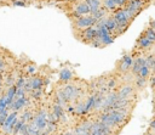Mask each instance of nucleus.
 Here are the masks:
<instances>
[{"mask_svg":"<svg viewBox=\"0 0 155 135\" xmlns=\"http://www.w3.org/2000/svg\"><path fill=\"white\" fill-rule=\"evenodd\" d=\"M92 125L90 128V135H115L110 129H108L103 123H101L94 116H92Z\"/></svg>","mask_w":155,"mask_h":135,"instance_id":"9b49d317","label":"nucleus"},{"mask_svg":"<svg viewBox=\"0 0 155 135\" xmlns=\"http://www.w3.org/2000/svg\"><path fill=\"white\" fill-rule=\"evenodd\" d=\"M2 86H4V77L2 74H0V92L2 91Z\"/></svg>","mask_w":155,"mask_h":135,"instance_id":"c85d7f7f","label":"nucleus"},{"mask_svg":"<svg viewBox=\"0 0 155 135\" xmlns=\"http://www.w3.org/2000/svg\"><path fill=\"white\" fill-rule=\"evenodd\" d=\"M61 135H75L74 134V130H73V128H69V129H65Z\"/></svg>","mask_w":155,"mask_h":135,"instance_id":"bb28decb","label":"nucleus"},{"mask_svg":"<svg viewBox=\"0 0 155 135\" xmlns=\"http://www.w3.org/2000/svg\"><path fill=\"white\" fill-rule=\"evenodd\" d=\"M150 6V0H126L122 9L126 10L133 18H136L138 15H140L144 10L149 9Z\"/></svg>","mask_w":155,"mask_h":135,"instance_id":"7ed1b4c3","label":"nucleus"},{"mask_svg":"<svg viewBox=\"0 0 155 135\" xmlns=\"http://www.w3.org/2000/svg\"><path fill=\"white\" fill-rule=\"evenodd\" d=\"M107 113H108V114L111 117V119L122 129V128L128 123V120L131 119L133 112L127 111V109H113V111L107 112Z\"/></svg>","mask_w":155,"mask_h":135,"instance_id":"0eeeda50","label":"nucleus"},{"mask_svg":"<svg viewBox=\"0 0 155 135\" xmlns=\"http://www.w3.org/2000/svg\"><path fill=\"white\" fill-rule=\"evenodd\" d=\"M25 77H23V75H19L18 78H17V80H16V86H17V89H19V88H23L24 86V83H25Z\"/></svg>","mask_w":155,"mask_h":135,"instance_id":"b1692460","label":"nucleus"},{"mask_svg":"<svg viewBox=\"0 0 155 135\" xmlns=\"http://www.w3.org/2000/svg\"><path fill=\"white\" fill-rule=\"evenodd\" d=\"M34 117H35L34 111H33V109H29V108H25V109L22 112V114L19 116V119H21L23 123H27V124H28V123L33 122Z\"/></svg>","mask_w":155,"mask_h":135,"instance_id":"f3484780","label":"nucleus"},{"mask_svg":"<svg viewBox=\"0 0 155 135\" xmlns=\"http://www.w3.org/2000/svg\"><path fill=\"white\" fill-rule=\"evenodd\" d=\"M85 1L90 7L91 13H94L96 11H98L102 7V0H85Z\"/></svg>","mask_w":155,"mask_h":135,"instance_id":"aec40b11","label":"nucleus"},{"mask_svg":"<svg viewBox=\"0 0 155 135\" xmlns=\"http://www.w3.org/2000/svg\"><path fill=\"white\" fill-rule=\"evenodd\" d=\"M29 103H30V102H29V96H28V95H27V96H23V97H21V99H15L13 102L8 106V111H10V112H12V111L19 112V111H22V109L28 108Z\"/></svg>","mask_w":155,"mask_h":135,"instance_id":"4468645a","label":"nucleus"},{"mask_svg":"<svg viewBox=\"0 0 155 135\" xmlns=\"http://www.w3.org/2000/svg\"><path fill=\"white\" fill-rule=\"evenodd\" d=\"M42 96V89H38V90H31L29 92V99L33 100H40Z\"/></svg>","mask_w":155,"mask_h":135,"instance_id":"5701e85b","label":"nucleus"},{"mask_svg":"<svg viewBox=\"0 0 155 135\" xmlns=\"http://www.w3.org/2000/svg\"><path fill=\"white\" fill-rule=\"evenodd\" d=\"M47 113H48V109L46 108H40L38 112H35V117L33 119V122L36 124V126L39 128L40 131H44L47 126Z\"/></svg>","mask_w":155,"mask_h":135,"instance_id":"ddd939ff","label":"nucleus"},{"mask_svg":"<svg viewBox=\"0 0 155 135\" xmlns=\"http://www.w3.org/2000/svg\"><path fill=\"white\" fill-rule=\"evenodd\" d=\"M144 135H155V131H154V130H150V129H148V131H147Z\"/></svg>","mask_w":155,"mask_h":135,"instance_id":"c756f323","label":"nucleus"},{"mask_svg":"<svg viewBox=\"0 0 155 135\" xmlns=\"http://www.w3.org/2000/svg\"><path fill=\"white\" fill-rule=\"evenodd\" d=\"M115 22L117 26H121V27H126V28H130L131 24L133 23V21L136 18H133L126 10H124L122 7H119L116 9L114 12H111Z\"/></svg>","mask_w":155,"mask_h":135,"instance_id":"423d86ee","label":"nucleus"},{"mask_svg":"<svg viewBox=\"0 0 155 135\" xmlns=\"http://www.w3.org/2000/svg\"><path fill=\"white\" fill-rule=\"evenodd\" d=\"M21 1H24V2H27V1H29V0H21ZM28 4V2H27Z\"/></svg>","mask_w":155,"mask_h":135,"instance_id":"2f4dec72","label":"nucleus"},{"mask_svg":"<svg viewBox=\"0 0 155 135\" xmlns=\"http://www.w3.org/2000/svg\"><path fill=\"white\" fill-rule=\"evenodd\" d=\"M149 27H150V28H153V29L155 30V19H153V18H150V19H149Z\"/></svg>","mask_w":155,"mask_h":135,"instance_id":"cd10ccee","label":"nucleus"},{"mask_svg":"<svg viewBox=\"0 0 155 135\" xmlns=\"http://www.w3.org/2000/svg\"><path fill=\"white\" fill-rule=\"evenodd\" d=\"M57 6L65 13L70 22L81 16L91 15V10L85 0H58Z\"/></svg>","mask_w":155,"mask_h":135,"instance_id":"f257e3e1","label":"nucleus"},{"mask_svg":"<svg viewBox=\"0 0 155 135\" xmlns=\"http://www.w3.org/2000/svg\"><path fill=\"white\" fill-rule=\"evenodd\" d=\"M75 36V39L76 40H79L80 43H82V44H85V45H92V43L96 40V38H97V30H96V28H94V26H92V27H90V28H86V29H84L82 32H80V33H78V34H75L74 35Z\"/></svg>","mask_w":155,"mask_h":135,"instance_id":"1a4fd4ad","label":"nucleus"},{"mask_svg":"<svg viewBox=\"0 0 155 135\" xmlns=\"http://www.w3.org/2000/svg\"><path fill=\"white\" fill-rule=\"evenodd\" d=\"M96 30H97V39H98L99 44L102 45V47H105L107 45H110L115 40L114 36L107 30L105 27H97Z\"/></svg>","mask_w":155,"mask_h":135,"instance_id":"f8f14e48","label":"nucleus"},{"mask_svg":"<svg viewBox=\"0 0 155 135\" xmlns=\"http://www.w3.org/2000/svg\"><path fill=\"white\" fill-rule=\"evenodd\" d=\"M151 5H155V0H151Z\"/></svg>","mask_w":155,"mask_h":135,"instance_id":"7c9ffc66","label":"nucleus"},{"mask_svg":"<svg viewBox=\"0 0 155 135\" xmlns=\"http://www.w3.org/2000/svg\"><path fill=\"white\" fill-rule=\"evenodd\" d=\"M76 77L73 72V69L70 67H64L59 71V74H58V80L61 84H64V83H69L71 80H74Z\"/></svg>","mask_w":155,"mask_h":135,"instance_id":"2eb2a0df","label":"nucleus"},{"mask_svg":"<svg viewBox=\"0 0 155 135\" xmlns=\"http://www.w3.org/2000/svg\"><path fill=\"white\" fill-rule=\"evenodd\" d=\"M133 60H134V55L130 51L127 54H125L122 57H120L116 63H115V72L119 74H125L127 72H131L132 64H133Z\"/></svg>","mask_w":155,"mask_h":135,"instance_id":"39448f33","label":"nucleus"},{"mask_svg":"<svg viewBox=\"0 0 155 135\" xmlns=\"http://www.w3.org/2000/svg\"><path fill=\"white\" fill-rule=\"evenodd\" d=\"M148 79H143V78H137L136 77V80H134V88H136V90L138 91V92H140V91H143L145 88H147V85H148Z\"/></svg>","mask_w":155,"mask_h":135,"instance_id":"a211bd4d","label":"nucleus"},{"mask_svg":"<svg viewBox=\"0 0 155 135\" xmlns=\"http://www.w3.org/2000/svg\"><path fill=\"white\" fill-rule=\"evenodd\" d=\"M102 6H103L107 11H109L110 13L114 12L116 9H119L115 0H102Z\"/></svg>","mask_w":155,"mask_h":135,"instance_id":"6ab92c4d","label":"nucleus"},{"mask_svg":"<svg viewBox=\"0 0 155 135\" xmlns=\"http://www.w3.org/2000/svg\"><path fill=\"white\" fill-rule=\"evenodd\" d=\"M29 79V83H30V85H31V89L33 90H38V89H44V86H45V80H44V78L42 77H40V75H36V74H34V75H31V77H29L28 78Z\"/></svg>","mask_w":155,"mask_h":135,"instance_id":"dca6fc26","label":"nucleus"},{"mask_svg":"<svg viewBox=\"0 0 155 135\" xmlns=\"http://www.w3.org/2000/svg\"><path fill=\"white\" fill-rule=\"evenodd\" d=\"M154 49H155V30L148 26L138 35L134 47L131 50V52L136 57V56H142L148 52H151Z\"/></svg>","mask_w":155,"mask_h":135,"instance_id":"f03ea898","label":"nucleus"},{"mask_svg":"<svg viewBox=\"0 0 155 135\" xmlns=\"http://www.w3.org/2000/svg\"><path fill=\"white\" fill-rule=\"evenodd\" d=\"M18 77H16L15 73H11V74H7L6 77H4V85H6V88H10V86H13L16 84V80H17Z\"/></svg>","mask_w":155,"mask_h":135,"instance_id":"412c9836","label":"nucleus"},{"mask_svg":"<svg viewBox=\"0 0 155 135\" xmlns=\"http://www.w3.org/2000/svg\"><path fill=\"white\" fill-rule=\"evenodd\" d=\"M117 94V100H133L137 96V90L133 84H120L115 90Z\"/></svg>","mask_w":155,"mask_h":135,"instance_id":"6e6552de","label":"nucleus"},{"mask_svg":"<svg viewBox=\"0 0 155 135\" xmlns=\"http://www.w3.org/2000/svg\"><path fill=\"white\" fill-rule=\"evenodd\" d=\"M36 69H38V67H36V64L33 63V62H30V63H28V64L24 66V72H25L28 75H30V77L35 74Z\"/></svg>","mask_w":155,"mask_h":135,"instance_id":"4be33fe9","label":"nucleus"},{"mask_svg":"<svg viewBox=\"0 0 155 135\" xmlns=\"http://www.w3.org/2000/svg\"><path fill=\"white\" fill-rule=\"evenodd\" d=\"M18 119H19L18 112H15V111L10 112L8 116H7V118H6V120H5V123H4L2 126H1L2 133H4L5 135H12L13 128H15V125L17 124Z\"/></svg>","mask_w":155,"mask_h":135,"instance_id":"9d476101","label":"nucleus"},{"mask_svg":"<svg viewBox=\"0 0 155 135\" xmlns=\"http://www.w3.org/2000/svg\"><path fill=\"white\" fill-rule=\"evenodd\" d=\"M12 5H13V6H21V7H25V6H28L27 2L21 1V0H13V1H12Z\"/></svg>","mask_w":155,"mask_h":135,"instance_id":"a878e982","label":"nucleus"},{"mask_svg":"<svg viewBox=\"0 0 155 135\" xmlns=\"http://www.w3.org/2000/svg\"><path fill=\"white\" fill-rule=\"evenodd\" d=\"M6 69H7V63H6V61L0 57V74H2L4 72H6Z\"/></svg>","mask_w":155,"mask_h":135,"instance_id":"393cba45","label":"nucleus"},{"mask_svg":"<svg viewBox=\"0 0 155 135\" xmlns=\"http://www.w3.org/2000/svg\"><path fill=\"white\" fill-rule=\"evenodd\" d=\"M97 22V19L92 16V15H86V16H81L79 17L78 19L75 21H71L70 22V26H71V30H73V34H78L80 32H82L84 29L86 28H90L92 26H94Z\"/></svg>","mask_w":155,"mask_h":135,"instance_id":"20e7f679","label":"nucleus"}]
</instances>
